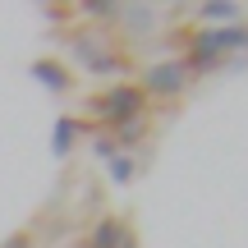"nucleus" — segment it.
Returning <instances> with one entry per match:
<instances>
[{
  "mask_svg": "<svg viewBox=\"0 0 248 248\" xmlns=\"http://www.w3.org/2000/svg\"><path fill=\"white\" fill-rule=\"evenodd\" d=\"M92 110L101 115V124H110V129H124V124H138L142 110H147V97L138 92V83H110L106 92H101L97 101H92Z\"/></svg>",
  "mask_w": 248,
  "mask_h": 248,
  "instance_id": "nucleus-1",
  "label": "nucleus"
},
{
  "mask_svg": "<svg viewBox=\"0 0 248 248\" xmlns=\"http://www.w3.org/2000/svg\"><path fill=\"white\" fill-rule=\"evenodd\" d=\"M244 46H248V28H239V23H230V28H207V32L193 37V51H188L184 64H188V74H193V69H212L225 51H244Z\"/></svg>",
  "mask_w": 248,
  "mask_h": 248,
  "instance_id": "nucleus-2",
  "label": "nucleus"
},
{
  "mask_svg": "<svg viewBox=\"0 0 248 248\" xmlns=\"http://www.w3.org/2000/svg\"><path fill=\"white\" fill-rule=\"evenodd\" d=\"M188 64L184 60H156V64H147L142 69V83H138V92L142 97H179V92L188 88Z\"/></svg>",
  "mask_w": 248,
  "mask_h": 248,
  "instance_id": "nucleus-3",
  "label": "nucleus"
},
{
  "mask_svg": "<svg viewBox=\"0 0 248 248\" xmlns=\"http://www.w3.org/2000/svg\"><path fill=\"white\" fill-rule=\"evenodd\" d=\"M74 60H78L88 74H97V78H115V74H124V69H129L120 51L101 46L97 37H88V32H74Z\"/></svg>",
  "mask_w": 248,
  "mask_h": 248,
  "instance_id": "nucleus-4",
  "label": "nucleus"
},
{
  "mask_svg": "<svg viewBox=\"0 0 248 248\" xmlns=\"http://www.w3.org/2000/svg\"><path fill=\"white\" fill-rule=\"evenodd\" d=\"M28 74H32L42 88H51V92H69V88H74L69 64H64V60H55V55H37V60L28 64Z\"/></svg>",
  "mask_w": 248,
  "mask_h": 248,
  "instance_id": "nucleus-5",
  "label": "nucleus"
},
{
  "mask_svg": "<svg viewBox=\"0 0 248 248\" xmlns=\"http://www.w3.org/2000/svg\"><path fill=\"white\" fill-rule=\"evenodd\" d=\"M78 133H83V124L74 115H55V124H51V156L64 161L74 152V142H78Z\"/></svg>",
  "mask_w": 248,
  "mask_h": 248,
  "instance_id": "nucleus-6",
  "label": "nucleus"
},
{
  "mask_svg": "<svg viewBox=\"0 0 248 248\" xmlns=\"http://www.w3.org/2000/svg\"><path fill=\"white\" fill-rule=\"evenodd\" d=\"M124 239H129V225H124L120 216H101V221L92 225V234H88V248H120Z\"/></svg>",
  "mask_w": 248,
  "mask_h": 248,
  "instance_id": "nucleus-7",
  "label": "nucleus"
},
{
  "mask_svg": "<svg viewBox=\"0 0 248 248\" xmlns=\"http://www.w3.org/2000/svg\"><path fill=\"white\" fill-rule=\"evenodd\" d=\"M239 0H207V5H198V14H202V23H212V28H230V23H239Z\"/></svg>",
  "mask_w": 248,
  "mask_h": 248,
  "instance_id": "nucleus-8",
  "label": "nucleus"
},
{
  "mask_svg": "<svg viewBox=\"0 0 248 248\" xmlns=\"http://www.w3.org/2000/svg\"><path fill=\"white\" fill-rule=\"evenodd\" d=\"M106 175H110V184H133V175H138V161L129 156V152H120V156H110L106 161Z\"/></svg>",
  "mask_w": 248,
  "mask_h": 248,
  "instance_id": "nucleus-9",
  "label": "nucleus"
},
{
  "mask_svg": "<svg viewBox=\"0 0 248 248\" xmlns=\"http://www.w3.org/2000/svg\"><path fill=\"white\" fill-rule=\"evenodd\" d=\"M78 9L88 18H97V23H115L124 14V5H115V0H78Z\"/></svg>",
  "mask_w": 248,
  "mask_h": 248,
  "instance_id": "nucleus-10",
  "label": "nucleus"
},
{
  "mask_svg": "<svg viewBox=\"0 0 248 248\" xmlns=\"http://www.w3.org/2000/svg\"><path fill=\"white\" fill-rule=\"evenodd\" d=\"M142 138V120L138 124H124V129H115V147H120V142H138Z\"/></svg>",
  "mask_w": 248,
  "mask_h": 248,
  "instance_id": "nucleus-11",
  "label": "nucleus"
},
{
  "mask_svg": "<svg viewBox=\"0 0 248 248\" xmlns=\"http://www.w3.org/2000/svg\"><path fill=\"white\" fill-rule=\"evenodd\" d=\"M92 147H97V156H101V161H110V156H120V147H115V138H106V133H101V138L92 142Z\"/></svg>",
  "mask_w": 248,
  "mask_h": 248,
  "instance_id": "nucleus-12",
  "label": "nucleus"
},
{
  "mask_svg": "<svg viewBox=\"0 0 248 248\" xmlns=\"http://www.w3.org/2000/svg\"><path fill=\"white\" fill-rule=\"evenodd\" d=\"M0 248H32V234H28V230H14V234H9V239L0 244Z\"/></svg>",
  "mask_w": 248,
  "mask_h": 248,
  "instance_id": "nucleus-13",
  "label": "nucleus"
},
{
  "mask_svg": "<svg viewBox=\"0 0 248 248\" xmlns=\"http://www.w3.org/2000/svg\"><path fill=\"white\" fill-rule=\"evenodd\" d=\"M120 248H138V239H133V234H129V239H124V244H120Z\"/></svg>",
  "mask_w": 248,
  "mask_h": 248,
  "instance_id": "nucleus-14",
  "label": "nucleus"
}]
</instances>
